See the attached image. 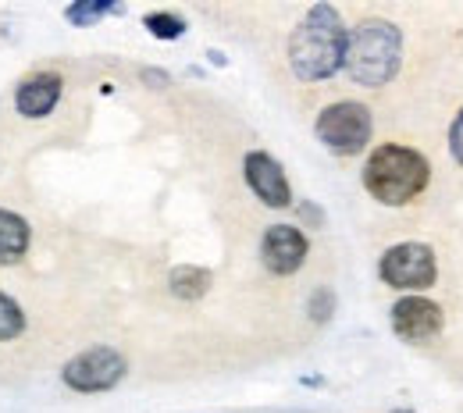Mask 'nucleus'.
I'll use <instances>...</instances> for the list:
<instances>
[{
    "mask_svg": "<svg viewBox=\"0 0 463 413\" xmlns=\"http://www.w3.org/2000/svg\"><path fill=\"white\" fill-rule=\"evenodd\" d=\"M349 29L332 4H314L289 33V68L307 86L328 82L346 68Z\"/></svg>",
    "mask_w": 463,
    "mask_h": 413,
    "instance_id": "1",
    "label": "nucleus"
},
{
    "mask_svg": "<svg viewBox=\"0 0 463 413\" xmlns=\"http://www.w3.org/2000/svg\"><path fill=\"white\" fill-rule=\"evenodd\" d=\"M360 182L367 189V196L382 207H406L413 203L428 182H431V161L417 150V146H406V143H378L367 161H364V172Z\"/></svg>",
    "mask_w": 463,
    "mask_h": 413,
    "instance_id": "2",
    "label": "nucleus"
},
{
    "mask_svg": "<svg viewBox=\"0 0 463 413\" xmlns=\"http://www.w3.org/2000/svg\"><path fill=\"white\" fill-rule=\"evenodd\" d=\"M403 64V33L389 18H360L349 29L346 71L353 86L385 89Z\"/></svg>",
    "mask_w": 463,
    "mask_h": 413,
    "instance_id": "3",
    "label": "nucleus"
},
{
    "mask_svg": "<svg viewBox=\"0 0 463 413\" xmlns=\"http://www.w3.org/2000/svg\"><path fill=\"white\" fill-rule=\"evenodd\" d=\"M314 136L317 143L335 154V157H356L371 146V136H374V115L367 104L360 100H335V104H325L317 111L314 121Z\"/></svg>",
    "mask_w": 463,
    "mask_h": 413,
    "instance_id": "4",
    "label": "nucleus"
},
{
    "mask_svg": "<svg viewBox=\"0 0 463 413\" xmlns=\"http://www.w3.org/2000/svg\"><path fill=\"white\" fill-rule=\"evenodd\" d=\"M378 278L406 296H424L439 282V260L428 242H396L378 260Z\"/></svg>",
    "mask_w": 463,
    "mask_h": 413,
    "instance_id": "5",
    "label": "nucleus"
},
{
    "mask_svg": "<svg viewBox=\"0 0 463 413\" xmlns=\"http://www.w3.org/2000/svg\"><path fill=\"white\" fill-rule=\"evenodd\" d=\"M128 363L115 346H90L79 356H71L61 371V381L79 396H100L121 385Z\"/></svg>",
    "mask_w": 463,
    "mask_h": 413,
    "instance_id": "6",
    "label": "nucleus"
},
{
    "mask_svg": "<svg viewBox=\"0 0 463 413\" xmlns=\"http://www.w3.org/2000/svg\"><path fill=\"white\" fill-rule=\"evenodd\" d=\"M389 321H392V332L410 346H424V343L439 339L446 328L442 306L428 296H400L389 310Z\"/></svg>",
    "mask_w": 463,
    "mask_h": 413,
    "instance_id": "7",
    "label": "nucleus"
},
{
    "mask_svg": "<svg viewBox=\"0 0 463 413\" xmlns=\"http://www.w3.org/2000/svg\"><path fill=\"white\" fill-rule=\"evenodd\" d=\"M310 257V242L303 236L299 225H268L260 236V264L275 275V278H292L296 271H303Z\"/></svg>",
    "mask_w": 463,
    "mask_h": 413,
    "instance_id": "8",
    "label": "nucleus"
},
{
    "mask_svg": "<svg viewBox=\"0 0 463 413\" xmlns=\"http://www.w3.org/2000/svg\"><path fill=\"white\" fill-rule=\"evenodd\" d=\"M242 178L250 185V192L271 207V211H286L292 207V185L286 178V168L268 154V150H250L242 157Z\"/></svg>",
    "mask_w": 463,
    "mask_h": 413,
    "instance_id": "9",
    "label": "nucleus"
},
{
    "mask_svg": "<svg viewBox=\"0 0 463 413\" xmlns=\"http://www.w3.org/2000/svg\"><path fill=\"white\" fill-rule=\"evenodd\" d=\"M61 93H64V79L58 71H36L14 89V111L29 121L47 118L61 104Z\"/></svg>",
    "mask_w": 463,
    "mask_h": 413,
    "instance_id": "10",
    "label": "nucleus"
},
{
    "mask_svg": "<svg viewBox=\"0 0 463 413\" xmlns=\"http://www.w3.org/2000/svg\"><path fill=\"white\" fill-rule=\"evenodd\" d=\"M29 242H33L29 221L22 214L0 207V268H14L29 253Z\"/></svg>",
    "mask_w": 463,
    "mask_h": 413,
    "instance_id": "11",
    "label": "nucleus"
},
{
    "mask_svg": "<svg viewBox=\"0 0 463 413\" xmlns=\"http://www.w3.org/2000/svg\"><path fill=\"white\" fill-rule=\"evenodd\" d=\"M168 293L182 303H193V299H203L211 293V271L207 268H196V264H178L172 275H168Z\"/></svg>",
    "mask_w": 463,
    "mask_h": 413,
    "instance_id": "12",
    "label": "nucleus"
},
{
    "mask_svg": "<svg viewBox=\"0 0 463 413\" xmlns=\"http://www.w3.org/2000/svg\"><path fill=\"white\" fill-rule=\"evenodd\" d=\"M143 25H146V33H150L154 40H165V43L185 36V18L175 14V11H150V14L143 18Z\"/></svg>",
    "mask_w": 463,
    "mask_h": 413,
    "instance_id": "13",
    "label": "nucleus"
},
{
    "mask_svg": "<svg viewBox=\"0 0 463 413\" xmlns=\"http://www.w3.org/2000/svg\"><path fill=\"white\" fill-rule=\"evenodd\" d=\"M115 11H121L115 0H79V4L64 7V18L71 25H93V22H100L104 14H115Z\"/></svg>",
    "mask_w": 463,
    "mask_h": 413,
    "instance_id": "14",
    "label": "nucleus"
},
{
    "mask_svg": "<svg viewBox=\"0 0 463 413\" xmlns=\"http://www.w3.org/2000/svg\"><path fill=\"white\" fill-rule=\"evenodd\" d=\"M25 332V314L18 306V299L0 293V343H14Z\"/></svg>",
    "mask_w": 463,
    "mask_h": 413,
    "instance_id": "15",
    "label": "nucleus"
},
{
    "mask_svg": "<svg viewBox=\"0 0 463 413\" xmlns=\"http://www.w3.org/2000/svg\"><path fill=\"white\" fill-rule=\"evenodd\" d=\"M307 314H310V321H314V324H328V321H332V314H335V289L317 286L314 293L307 296Z\"/></svg>",
    "mask_w": 463,
    "mask_h": 413,
    "instance_id": "16",
    "label": "nucleus"
},
{
    "mask_svg": "<svg viewBox=\"0 0 463 413\" xmlns=\"http://www.w3.org/2000/svg\"><path fill=\"white\" fill-rule=\"evenodd\" d=\"M296 214H299V221H303L307 229H325V211H321L314 200L296 203Z\"/></svg>",
    "mask_w": 463,
    "mask_h": 413,
    "instance_id": "17",
    "label": "nucleus"
},
{
    "mask_svg": "<svg viewBox=\"0 0 463 413\" xmlns=\"http://www.w3.org/2000/svg\"><path fill=\"white\" fill-rule=\"evenodd\" d=\"M449 154H453V161L463 168V108L460 115L453 118V125H449Z\"/></svg>",
    "mask_w": 463,
    "mask_h": 413,
    "instance_id": "18",
    "label": "nucleus"
},
{
    "mask_svg": "<svg viewBox=\"0 0 463 413\" xmlns=\"http://www.w3.org/2000/svg\"><path fill=\"white\" fill-rule=\"evenodd\" d=\"M143 82H146L150 89H165V86H172V75L161 71V68H143Z\"/></svg>",
    "mask_w": 463,
    "mask_h": 413,
    "instance_id": "19",
    "label": "nucleus"
},
{
    "mask_svg": "<svg viewBox=\"0 0 463 413\" xmlns=\"http://www.w3.org/2000/svg\"><path fill=\"white\" fill-rule=\"evenodd\" d=\"M396 413H410V410H396Z\"/></svg>",
    "mask_w": 463,
    "mask_h": 413,
    "instance_id": "20",
    "label": "nucleus"
}]
</instances>
